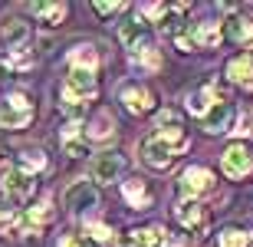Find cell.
I'll return each instance as SVG.
<instances>
[{
  "instance_id": "26",
  "label": "cell",
  "mask_w": 253,
  "mask_h": 247,
  "mask_svg": "<svg viewBox=\"0 0 253 247\" xmlns=\"http://www.w3.org/2000/svg\"><path fill=\"white\" fill-rule=\"evenodd\" d=\"M85 234L89 241H112V228H105L99 221H85Z\"/></svg>"
},
{
  "instance_id": "27",
  "label": "cell",
  "mask_w": 253,
  "mask_h": 247,
  "mask_svg": "<svg viewBox=\"0 0 253 247\" xmlns=\"http://www.w3.org/2000/svg\"><path fill=\"white\" fill-rule=\"evenodd\" d=\"M63 148H66V155H69V158H83V155H89V145H85V139H66Z\"/></svg>"
},
{
  "instance_id": "22",
  "label": "cell",
  "mask_w": 253,
  "mask_h": 247,
  "mask_svg": "<svg viewBox=\"0 0 253 247\" xmlns=\"http://www.w3.org/2000/svg\"><path fill=\"white\" fill-rule=\"evenodd\" d=\"M112 132H115V119H112L109 112H99L92 122H89V132H85V139H95V142H99V139H109Z\"/></svg>"
},
{
  "instance_id": "23",
  "label": "cell",
  "mask_w": 253,
  "mask_h": 247,
  "mask_svg": "<svg viewBox=\"0 0 253 247\" xmlns=\"http://www.w3.org/2000/svg\"><path fill=\"white\" fill-rule=\"evenodd\" d=\"M17 165L37 175V171L46 168V155H43V148H23V152H20V162H17Z\"/></svg>"
},
{
  "instance_id": "25",
  "label": "cell",
  "mask_w": 253,
  "mask_h": 247,
  "mask_svg": "<svg viewBox=\"0 0 253 247\" xmlns=\"http://www.w3.org/2000/svg\"><path fill=\"white\" fill-rule=\"evenodd\" d=\"M131 59H135L138 66H145L148 73H155V69L161 66V56H158V49H155V47H151V49H145V53H138V56H131Z\"/></svg>"
},
{
  "instance_id": "17",
  "label": "cell",
  "mask_w": 253,
  "mask_h": 247,
  "mask_svg": "<svg viewBox=\"0 0 253 247\" xmlns=\"http://www.w3.org/2000/svg\"><path fill=\"white\" fill-rule=\"evenodd\" d=\"M122 198L128 201L131 208L145 211V208H151L155 195H151V188H148V181H145V178H128V181H122Z\"/></svg>"
},
{
  "instance_id": "3",
  "label": "cell",
  "mask_w": 253,
  "mask_h": 247,
  "mask_svg": "<svg viewBox=\"0 0 253 247\" xmlns=\"http://www.w3.org/2000/svg\"><path fill=\"white\" fill-rule=\"evenodd\" d=\"M0 188H3L10 204H23V201H30L33 191H37V175L27 171V168H20V165H10V168H3V175H0Z\"/></svg>"
},
{
  "instance_id": "19",
  "label": "cell",
  "mask_w": 253,
  "mask_h": 247,
  "mask_svg": "<svg viewBox=\"0 0 253 247\" xmlns=\"http://www.w3.org/2000/svg\"><path fill=\"white\" fill-rule=\"evenodd\" d=\"M69 69H89V73H95V69H99V53H95V47L79 43V47L69 53Z\"/></svg>"
},
{
  "instance_id": "14",
  "label": "cell",
  "mask_w": 253,
  "mask_h": 247,
  "mask_svg": "<svg viewBox=\"0 0 253 247\" xmlns=\"http://www.w3.org/2000/svg\"><path fill=\"white\" fill-rule=\"evenodd\" d=\"M217 99H224V93H220V89H217L214 83H204L201 89L188 93L184 105H188V112H191V115H197V119H204V115L211 112V105H214Z\"/></svg>"
},
{
  "instance_id": "29",
  "label": "cell",
  "mask_w": 253,
  "mask_h": 247,
  "mask_svg": "<svg viewBox=\"0 0 253 247\" xmlns=\"http://www.w3.org/2000/svg\"><path fill=\"white\" fill-rule=\"evenodd\" d=\"M92 10L99 13V17H112V13L125 10V3H92Z\"/></svg>"
},
{
  "instance_id": "9",
  "label": "cell",
  "mask_w": 253,
  "mask_h": 247,
  "mask_svg": "<svg viewBox=\"0 0 253 247\" xmlns=\"http://www.w3.org/2000/svg\"><path fill=\"white\" fill-rule=\"evenodd\" d=\"M125 165H128V158H125L122 152H99L92 158V181H99V185H112V181L122 178Z\"/></svg>"
},
{
  "instance_id": "18",
  "label": "cell",
  "mask_w": 253,
  "mask_h": 247,
  "mask_svg": "<svg viewBox=\"0 0 253 247\" xmlns=\"http://www.w3.org/2000/svg\"><path fill=\"white\" fill-rule=\"evenodd\" d=\"M125 244L128 247H161L165 244V231L161 228H131L128 234H125Z\"/></svg>"
},
{
  "instance_id": "15",
  "label": "cell",
  "mask_w": 253,
  "mask_h": 247,
  "mask_svg": "<svg viewBox=\"0 0 253 247\" xmlns=\"http://www.w3.org/2000/svg\"><path fill=\"white\" fill-rule=\"evenodd\" d=\"M224 37L237 47L253 49V17L250 13H230V20L224 23Z\"/></svg>"
},
{
  "instance_id": "30",
  "label": "cell",
  "mask_w": 253,
  "mask_h": 247,
  "mask_svg": "<svg viewBox=\"0 0 253 247\" xmlns=\"http://www.w3.org/2000/svg\"><path fill=\"white\" fill-rule=\"evenodd\" d=\"M10 218H13V211L7 204H0V224H10Z\"/></svg>"
},
{
  "instance_id": "12",
  "label": "cell",
  "mask_w": 253,
  "mask_h": 247,
  "mask_svg": "<svg viewBox=\"0 0 253 247\" xmlns=\"http://www.w3.org/2000/svg\"><path fill=\"white\" fill-rule=\"evenodd\" d=\"M227 79L247 93H253V53H237V56L227 59Z\"/></svg>"
},
{
  "instance_id": "7",
  "label": "cell",
  "mask_w": 253,
  "mask_h": 247,
  "mask_svg": "<svg viewBox=\"0 0 253 247\" xmlns=\"http://www.w3.org/2000/svg\"><path fill=\"white\" fill-rule=\"evenodd\" d=\"M220 168H224V175L230 181H244L253 175V152L247 148L244 142H234L227 145L224 155H220Z\"/></svg>"
},
{
  "instance_id": "10",
  "label": "cell",
  "mask_w": 253,
  "mask_h": 247,
  "mask_svg": "<svg viewBox=\"0 0 253 247\" xmlns=\"http://www.w3.org/2000/svg\"><path fill=\"white\" fill-rule=\"evenodd\" d=\"M234 115H237V109H234V102L230 99H217L214 105H211V112L201 119V129H204L207 135H220V132H230V122H234Z\"/></svg>"
},
{
  "instance_id": "20",
  "label": "cell",
  "mask_w": 253,
  "mask_h": 247,
  "mask_svg": "<svg viewBox=\"0 0 253 247\" xmlns=\"http://www.w3.org/2000/svg\"><path fill=\"white\" fill-rule=\"evenodd\" d=\"M30 10H33L40 17V23H46V27H59L66 20V13H69L66 3H30Z\"/></svg>"
},
{
  "instance_id": "5",
  "label": "cell",
  "mask_w": 253,
  "mask_h": 247,
  "mask_svg": "<svg viewBox=\"0 0 253 247\" xmlns=\"http://www.w3.org/2000/svg\"><path fill=\"white\" fill-rule=\"evenodd\" d=\"M119 40H122V47L128 49L131 56H138L145 49H151V27L148 20L141 17V13H131L128 20H122V27H119Z\"/></svg>"
},
{
  "instance_id": "24",
  "label": "cell",
  "mask_w": 253,
  "mask_h": 247,
  "mask_svg": "<svg viewBox=\"0 0 253 247\" xmlns=\"http://www.w3.org/2000/svg\"><path fill=\"white\" fill-rule=\"evenodd\" d=\"M3 66H7V69H30V66H33V56H30L27 49H13V53H7Z\"/></svg>"
},
{
  "instance_id": "21",
  "label": "cell",
  "mask_w": 253,
  "mask_h": 247,
  "mask_svg": "<svg viewBox=\"0 0 253 247\" xmlns=\"http://www.w3.org/2000/svg\"><path fill=\"white\" fill-rule=\"evenodd\" d=\"M217 247H253V238L244 228H224L217 234Z\"/></svg>"
},
{
  "instance_id": "6",
  "label": "cell",
  "mask_w": 253,
  "mask_h": 247,
  "mask_svg": "<svg viewBox=\"0 0 253 247\" xmlns=\"http://www.w3.org/2000/svg\"><path fill=\"white\" fill-rule=\"evenodd\" d=\"M119 102H122L131 115H148V112L158 109V96L145 83H125L122 89H119Z\"/></svg>"
},
{
  "instance_id": "13",
  "label": "cell",
  "mask_w": 253,
  "mask_h": 247,
  "mask_svg": "<svg viewBox=\"0 0 253 247\" xmlns=\"http://www.w3.org/2000/svg\"><path fill=\"white\" fill-rule=\"evenodd\" d=\"M0 40L7 43V49H23L30 40V23L20 17H0Z\"/></svg>"
},
{
  "instance_id": "28",
  "label": "cell",
  "mask_w": 253,
  "mask_h": 247,
  "mask_svg": "<svg viewBox=\"0 0 253 247\" xmlns=\"http://www.w3.org/2000/svg\"><path fill=\"white\" fill-rule=\"evenodd\" d=\"M59 247H95V241L79 238V234H63V238H59Z\"/></svg>"
},
{
  "instance_id": "2",
  "label": "cell",
  "mask_w": 253,
  "mask_h": 247,
  "mask_svg": "<svg viewBox=\"0 0 253 247\" xmlns=\"http://www.w3.org/2000/svg\"><path fill=\"white\" fill-rule=\"evenodd\" d=\"M33 99L27 93H10L3 102H0V129H10V132H17V129H27L33 122Z\"/></svg>"
},
{
  "instance_id": "4",
  "label": "cell",
  "mask_w": 253,
  "mask_h": 247,
  "mask_svg": "<svg viewBox=\"0 0 253 247\" xmlns=\"http://www.w3.org/2000/svg\"><path fill=\"white\" fill-rule=\"evenodd\" d=\"M217 185L214 178V171L204 168V165H191V168L181 171V178H178V195L184 201H197L201 195H211Z\"/></svg>"
},
{
  "instance_id": "11",
  "label": "cell",
  "mask_w": 253,
  "mask_h": 247,
  "mask_svg": "<svg viewBox=\"0 0 253 247\" xmlns=\"http://www.w3.org/2000/svg\"><path fill=\"white\" fill-rule=\"evenodd\" d=\"M174 218H178V224L188 228L191 234H201V231H207V224H211V211H207L201 201H181L178 208H174Z\"/></svg>"
},
{
  "instance_id": "16",
  "label": "cell",
  "mask_w": 253,
  "mask_h": 247,
  "mask_svg": "<svg viewBox=\"0 0 253 247\" xmlns=\"http://www.w3.org/2000/svg\"><path fill=\"white\" fill-rule=\"evenodd\" d=\"M49 221H53V204H49V201H40L37 208H30V211L20 214L17 231H23V234H40Z\"/></svg>"
},
{
  "instance_id": "1",
  "label": "cell",
  "mask_w": 253,
  "mask_h": 247,
  "mask_svg": "<svg viewBox=\"0 0 253 247\" xmlns=\"http://www.w3.org/2000/svg\"><path fill=\"white\" fill-rule=\"evenodd\" d=\"M191 148V135L188 129L178 122V115L174 112H165L158 119V129L148 135V139H141L138 152H141V162L151 165V168H171V165L178 162V155H184Z\"/></svg>"
},
{
  "instance_id": "8",
  "label": "cell",
  "mask_w": 253,
  "mask_h": 247,
  "mask_svg": "<svg viewBox=\"0 0 253 247\" xmlns=\"http://www.w3.org/2000/svg\"><path fill=\"white\" fill-rule=\"evenodd\" d=\"M63 204H66V211H73V214H85V211L99 208V188H95L92 181L79 178V181H73V185L66 188Z\"/></svg>"
}]
</instances>
